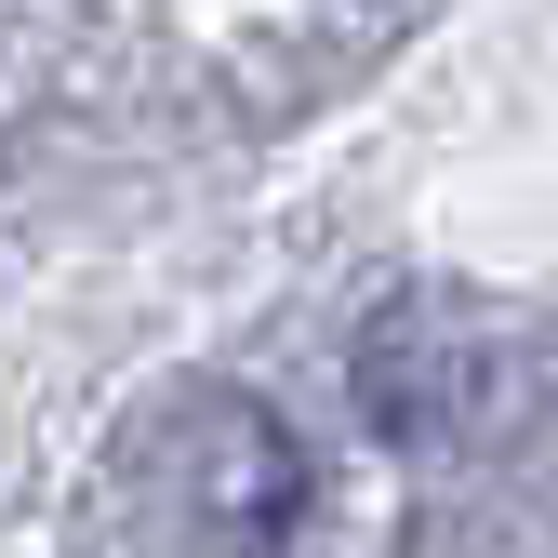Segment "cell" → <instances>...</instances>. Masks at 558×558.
I'll list each match as a JSON object with an SVG mask.
<instances>
[{
    "instance_id": "1",
    "label": "cell",
    "mask_w": 558,
    "mask_h": 558,
    "mask_svg": "<svg viewBox=\"0 0 558 558\" xmlns=\"http://www.w3.org/2000/svg\"><path fill=\"white\" fill-rule=\"evenodd\" d=\"M199 439L227 452L214 478H199V493H214V532H227L240 558H266L279 532H293V506H306V465H293V439H279L253 399H214V412H199Z\"/></svg>"
}]
</instances>
